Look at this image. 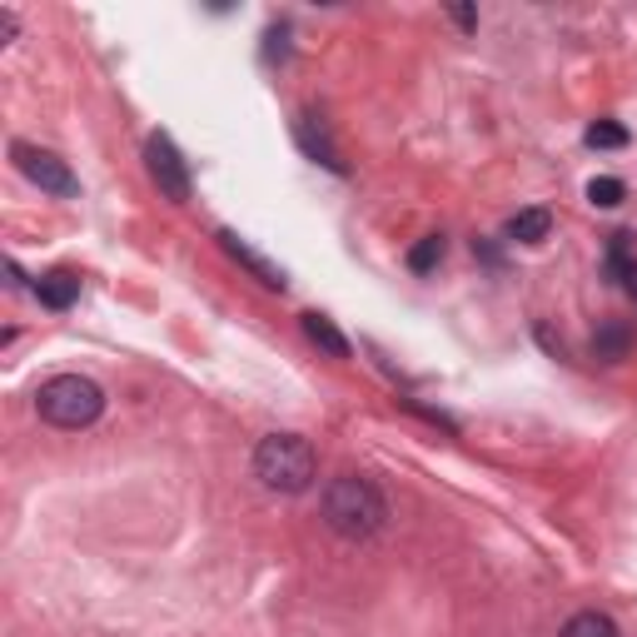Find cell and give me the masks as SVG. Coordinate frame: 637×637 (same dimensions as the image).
<instances>
[{"label": "cell", "instance_id": "6da1fadb", "mask_svg": "<svg viewBox=\"0 0 637 637\" xmlns=\"http://www.w3.org/2000/svg\"><path fill=\"white\" fill-rule=\"evenodd\" d=\"M325 523L339 538H374L384 523H389V498L378 493L374 478L364 474H339L325 488Z\"/></svg>", "mask_w": 637, "mask_h": 637}, {"label": "cell", "instance_id": "7a4b0ae2", "mask_svg": "<svg viewBox=\"0 0 637 637\" xmlns=\"http://www.w3.org/2000/svg\"><path fill=\"white\" fill-rule=\"evenodd\" d=\"M35 409H41V419L55 423V429H90V423L105 413V389L86 374H55L41 384Z\"/></svg>", "mask_w": 637, "mask_h": 637}, {"label": "cell", "instance_id": "3957f363", "mask_svg": "<svg viewBox=\"0 0 637 637\" xmlns=\"http://www.w3.org/2000/svg\"><path fill=\"white\" fill-rule=\"evenodd\" d=\"M314 474H319V458L299 433H270L254 448V478L274 493H304L314 484Z\"/></svg>", "mask_w": 637, "mask_h": 637}, {"label": "cell", "instance_id": "277c9868", "mask_svg": "<svg viewBox=\"0 0 637 637\" xmlns=\"http://www.w3.org/2000/svg\"><path fill=\"white\" fill-rule=\"evenodd\" d=\"M11 160L21 164L25 180L41 184L45 195H55V200H76V195H80L76 170H70V164L60 160L55 150H41V145H31V140H15V145H11Z\"/></svg>", "mask_w": 637, "mask_h": 637}, {"label": "cell", "instance_id": "5b68a950", "mask_svg": "<svg viewBox=\"0 0 637 637\" xmlns=\"http://www.w3.org/2000/svg\"><path fill=\"white\" fill-rule=\"evenodd\" d=\"M145 164H150V180L160 184V195L174 200V205H184V200L195 195V180H190V164H184V155L174 150L170 135L155 130L150 140H145Z\"/></svg>", "mask_w": 637, "mask_h": 637}, {"label": "cell", "instance_id": "8992f818", "mask_svg": "<svg viewBox=\"0 0 637 637\" xmlns=\"http://www.w3.org/2000/svg\"><path fill=\"white\" fill-rule=\"evenodd\" d=\"M219 249H225V254H229V260H235V264H244V270L254 274V280H260L264 289H284V284H289V280H284V270H280V264H270V260H264V254H260V249H249L244 239L235 235V229H219Z\"/></svg>", "mask_w": 637, "mask_h": 637}, {"label": "cell", "instance_id": "52a82bcc", "mask_svg": "<svg viewBox=\"0 0 637 637\" xmlns=\"http://www.w3.org/2000/svg\"><path fill=\"white\" fill-rule=\"evenodd\" d=\"M35 299L45 304V309H70V304L80 299V274L76 270H50L35 280Z\"/></svg>", "mask_w": 637, "mask_h": 637}, {"label": "cell", "instance_id": "ba28073f", "mask_svg": "<svg viewBox=\"0 0 637 637\" xmlns=\"http://www.w3.org/2000/svg\"><path fill=\"white\" fill-rule=\"evenodd\" d=\"M299 325H304V334H309V344L325 349L329 359H349V354H354V349H349V339L334 329V319H329V314H304Z\"/></svg>", "mask_w": 637, "mask_h": 637}, {"label": "cell", "instance_id": "9c48e42d", "mask_svg": "<svg viewBox=\"0 0 637 637\" xmlns=\"http://www.w3.org/2000/svg\"><path fill=\"white\" fill-rule=\"evenodd\" d=\"M627 354H633V329L627 325H603L593 334V359H603V364H623Z\"/></svg>", "mask_w": 637, "mask_h": 637}, {"label": "cell", "instance_id": "30bf717a", "mask_svg": "<svg viewBox=\"0 0 637 637\" xmlns=\"http://www.w3.org/2000/svg\"><path fill=\"white\" fill-rule=\"evenodd\" d=\"M294 135H299L304 155H314V160H319V164H329V170H339V174H344V160H339V155H334V145L325 140V130L314 135V115H299V120H294Z\"/></svg>", "mask_w": 637, "mask_h": 637}, {"label": "cell", "instance_id": "8fae6325", "mask_svg": "<svg viewBox=\"0 0 637 637\" xmlns=\"http://www.w3.org/2000/svg\"><path fill=\"white\" fill-rule=\"evenodd\" d=\"M548 229H553L548 209H519V215L508 219V239H519V244H543Z\"/></svg>", "mask_w": 637, "mask_h": 637}, {"label": "cell", "instance_id": "7c38bea8", "mask_svg": "<svg viewBox=\"0 0 637 637\" xmlns=\"http://www.w3.org/2000/svg\"><path fill=\"white\" fill-rule=\"evenodd\" d=\"M562 637H623V633H617V623L607 613L583 607V613H572L568 623H562Z\"/></svg>", "mask_w": 637, "mask_h": 637}, {"label": "cell", "instance_id": "4fadbf2b", "mask_svg": "<svg viewBox=\"0 0 637 637\" xmlns=\"http://www.w3.org/2000/svg\"><path fill=\"white\" fill-rule=\"evenodd\" d=\"M443 249H448V244H443V235L419 239V244L409 249V270H413V274H429L433 264H443Z\"/></svg>", "mask_w": 637, "mask_h": 637}, {"label": "cell", "instance_id": "5bb4252c", "mask_svg": "<svg viewBox=\"0 0 637 637\" xmlns=\"http://www.w3.org/2000/svg\"><path fill=\"white\" fill-rule=\"evenodd\" d=\"M588 200H593L598 209H617V205L627 200V184L613 180V174H598V180L588 184Z\"/></svg>", "mask_w": 637, "mask_h": 637}, {"label": "cell", "instance_id": "9a60e30c", "mask_svg": "<svg viewBox=\"0 0 637 637\" xmlns=\"http://www.w3.org/2000/svg\"><path fill=\"white\" fill-rule=\"evenodd\" d=\"M588 145H593V150H623L627 130L617 120H598V125H588Z\"/></svg>", "mask_w": 637, "mask_h": 637}, {"label": "cell", "instance_id": "2e32d148", "mask_svg": "<svg viewBox=\"0 0 637 637\" xmlns=\"http://www.w3.org/2000/svg\"><path fill=\"white\" fill-rule=\"evenodd\" d=\"M627 239H633V235H623V229H617L613 244H607V270H613L617 280H633V274H637V264L627 260Z\"/></svg>", "mask_w": 637, "mask_h": 637}, {"label": "cell", "instance_id": "e0dca14e", "mask_svg": "<svg viewBox=\"0 0 637 637\" xmlns=\"http://www.w3.org/2000/svg\"><path fill=\"white\" fill-rule=\"evenodd\" d=\"M11 35H15V11L5 5V11H0V41H11Z\"/></svg>", "mask_w": 637, "mask_h": 637}, {"label": "cell", "instance_id": "ac0fdd59", "mask_svg": "<svg viewBox=\"0 0 637 637\" xmlns=\"http://www.w3.org/2000/svg\"><path fill=\"white\" fill-rule=\"evenodd\" d=\"M627 294H633V299H637V274H633V280H627Z\"/></svg>", "mask_w": 637, "mask_h": 637}]
</instances>
